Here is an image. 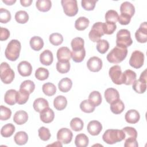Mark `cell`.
Wrapping results in <instances>:
<instances>
[{
    "mask_svg": "<svg viewBox=\"0 0 147 147\" xmlns=\"http://www.w3.org/2000/svg\"><path fill=\"white\" fill-rule=\"evenodd\" d=\"M125 109V105L123 102L118 99L110 103V110L115 114H121Z\"/></svg>",
    "mask_w": 147,
    "mask_h": 147,
    "instance_id": "25",
    "label": "cell"
},
{
    "mask_svg": "<svg viewBox=\"0 0 147 147\" xmlns=\"http://www.w3.org/2000/svg\"><path fill=\"white\" fill-rule=\"evenodd\" d=\"M109 48V43L106 40H100L97 42L96 49L97 51L102 53H105Z\"/></svg>",
    "mask_w": 147,
    "mask_h": 147,
    "instance_id": "47",
    "label": "cell"
},
{
    "mask_svg": "<svg viewBox=\"0 0 147 147\" xmlns=\"http://www.w3.org/2000/svg\"><path fill=\"white\" fill-rule=\"evenodd\" d=\"M15 126L12 123H7L5 125L1 130V134L4 137H9L13 135L15 131Z\"/></svg>",
    "mask_w": 147,
    "mask_h": 147,
    "instance_id": "34",
    "label": "cell"
},
{
    "mask_svg": "<svg viewBox=\"0 0 147 147\" xmlns=\"http://www.w3.org/2000/svg\"><path fill=\"white\" fill-rule=\"evenodd\" d=\"M17 69L20 75L26 77L31 75L32 72V67L28 61H22L18 64Z\"/></svg>",
    "mask_w": 147,
    "mask_h": 147,
    "instance_id": "13",
    "label": "cell"
},
{
    "mask_svg": "<svg viewBox=\"0 0 147 147\" xmlns=\"http://www.w3.org/2000/svg\"><path fill=\"white\" fill-rule=\"evenodd\" d=\"M131 17H130L129 16L125 14H122L121 13L120 14V16L118 17V21L119 22V23L121 25H127L130 23V20H131Z\"/></svg>",
    "mask_w": 147,
    "mask_h": 147,
    "instance_id": "55",
    "label": "cell"
},
{
    "mask_svg": "<svg viewBox=\"0 0 147 147\" xmlns=\"http://www.w3.org/2000/svg\"><path fill=\"white\" fill-rule=\"evenodd\" d=\"M58 61H69L71 57V52L67 47H62L57 51Z\"/></svg>",
    "mask_w": 147,
    "mask_h": 147,
    "instance_id": "14",
    "label": "cell"
},
{
    "mask_svg": "<svg viewBox=\"0 0 147 147\" xmlns=\"http://www.w3.org/2000/svg\"><path fill=\"white\" fill-rule=\"evenodd\" d=\"M38 136L40 137V138L44 141H48V140H49V138H51V133L49 131V130L44 126L41 127L38 130Z\"/></svg>",
    "mask_w": 147,
    "mask_h": 147,
    "instance_id": "50",
    "label": "cell"
},
{
    "mask_svg": "<svg viewBox=\"0 0 147 147\" xmlns=\"http://www.w3.org/2000/svg\"><path fill=\"white\" fill-rule=\"evenodd\" d=\"M11 20L10 12L6 9H0V22L3 24L8 22Z\"/></svg>",
    "mask_w": 147,
    "mask_h": 147,
    "instance_id": "51",
    "label": "cell"
},
{
    "mask_svg": "<svg viewBox=\"0 0 147 147\" xmlns=\"http://www.w3.org/2000/svg\"><path fill=\"white\" fill-rule=\"evenodd\" d=\"M10 36V32L9 30L2 27L0 28V40L5 41Z\"/></svg>",
    "mask_w": 147,
    "mask_h": 147,
    "instance_id": "57",
    "label": "cell"
},
{
    "mask_svg": "<svg viewBox=\"0 0 147 147\" xmlns=\"http://www.w3.org/2000/svg\"><path fill=\"white\" fill-rule=\"evenodd\" d=\"M53 60V56L52 52L46 49L40 55V63L44 65H51Z\"/></svg>",
    "mask_w": 147,
    "mask_h": 147,
    "instance_id": "19",
    "label": "cell"
},
{
    "mask_svg": "<svg viewBox=\"0 0 147 147\" xmlns=\"http://www.w3.org/2000/svg\"><path fill=\"white\" fill-rule=\"evenodd\" d=\"M20 3L22 6L24 7L29 6L32 3V0H21Z\"/></svg>",
    "mask_w": 147,
    "mask_h": 147,
    "instance_id": "58",
    "label": "cell"
},
{
    "mask_svg": "<svg viewBox=\"0 0 147 147\" xmlns=\"http://www.w3.org/2000/svg\"><path fill=\"white\" fill-rule=\"evenodd\" d=\"M49 40L52 45L57 46L62 44L63 41V37L61 34L59 33H54L49 36Z\"/></svg>",
    "mask_w": 147,
    "mask_h": 147,
    "instance_id": "45",
    "label": "cell"
},
{
    "mask_svg": "<svg viewBox=\"0 0 147 147\" xmlns=\"http://www.w3.org/2000/svg\"><path fill=\"white\" fill-rule=\"evenodd\" d=\"M109 74L114 83L117 85L123 84V74L120 66L115 65L111 67L109 69Z\"/></svg>",
    "mask_w": 147,
    "mask_h": 147,
    "instance_id": "8",
    "label": "cell"
},
{
    "mask_svg": "<svg viewBox=\"0 0 147 147\" xmlns=\"http://www.w3.org/2000/svg\"><path fill=\"white\" fill-rule=\"evenodd\" d=\"M88 100L95 107L98 106L102 102V96L100 93L97 91L91 92L88 96Z\"/></svg>",
    "mask_w": 147,
    "mask_h": 147,
    "instance_id": "38",
    "label": "cell"
},
{
    "mask_svg": "<svg viewBox=\"0 0 147 147\" xmlns=\"http://www.w3.org/2000/svg\"><path fill=\"white\" fill-rule=\"evenodd\" d=\"M21 49L20 42L17 40H11L7 45L5 51V55L8 60L16 61L19 57Z\"/></svg>",
    "mask_w": 147,
    "mask_h": 147,
    "instance_id": "3",
    "label": "cell"
},
{
    "mask_svg": "<svg viewBox=\"0 0 147 147\" xmlns=\"http://www.w3.org/2000/svg\"><path fill=\"white\" fill-rule=\"evenodd\" d=\"M87 131L92 136L98 135L102 130V125L100 122L93 120L91 121L87 125Z\"/></svg>",
    "mask_w": 147,
    "mask_h": 147,
    "instance_id": "15",
    "label": "cell"
},
{
    "mask_svg": "<svg viewBox=\"0 0 147 147\" xmlns=\"http://www.w3.org/2000/svg\"><path fill=\"white\" fill-rule=\"evenodd\" d=\"M105 34L103 29V22H97L95 23L89 32V38L92 42H98L100 40V37Z\"/></svg>",
    "mask_w": 147,
    "mask_h": 147,
    "instance_id": "7",
    "label": "cell"
},
{
    "mask_svg": "<svg viewBox=\"0 0 147 147\" xmlns=\"http://www.w3.org/2000/svg\"><path fill=\"white\" fill-rule=\"evenodd\" d=\"M14 140L15 142L19 145H25L28 140V136L27 133L23 131H20L17 132L14 137Z\"/></svg>",
    "mask_w": 147,
    "mask_h": 147,
    "instance_id": "33",
    "label": "cell"
},
{
    "mask_svg": "<svg viewBox=\"0 0 147 147\" xmlns=\"http://www.w3.org/2000/svg\"><path fill=\"white\" fill-rule=\"evenodd\" d=\"M30 46L34 51H38L44 46L43 40L39 36H33L30 40Z\"/></svg>",
    "mask_w": 147,
    "mask_h": 147,
    "instance_id": "27",
    "label": "cell"
},
{
    "mask_svg": "<svg viewBox=\"0 0 147 147\" xmlns=\"http://www.w3.org/2000/svg\"><path fill=\"white\" fill-rule=\"evenodd\" d=\"M96 2V0H82L81 4L84 10L91 11L94 9Z\"/></svg>",
    "mask_w": 147,
    "mask_h": 147,
    "instance_id": "53",
    "label": "cell"
},
{
    "mask_svg": "<svg viewBox=\"0 0 147 147\" xmlns=\"http://www.w3.org/2000/svg\"><path fill=\"white\" fill-rule=\"evenodd\" d=\"M40 118L41 121L45 123H49L52 122L55 118L53 111L48 107L44 109L40 113Z\"/></svg>",
    "mask_w": 147,
    "mask_h": 147,
    "instance_id": "16",
    "label": "cell"
},
{
    "mask_svg": "<svg viewBox=\"0 0 147 147\" xmlns=\"http://www.w3.org/2000/svg\"><path fill=\"white\" fill-rule=\"evenodd\" d=\"M64 13L69 16L73 17L78 12L77 1L76 0H62L61 1Z\"/></svg>",
    "mask_w": 147,
    "mask_h": 147,
    "instance_id": "6",
    "label": "cell"
},
{
    "mask_svg": "<svg viewBox=\"0 0 147 147\" xmlns=\"http://www.w3.org/2000/svg\"><path fill=\"white\" fill-rule=\"evenodd\" d=\"M144 62V55L142 52L136 50L131 53L129 60V64L130 66L134 68H140L143 65Z\"/></svg>",
    "mask_w": 147,
    "mask_h": 147,
    "instance_id": "9",
    "label": "cell"
},
{
    "mask_svg": "<svg viewBox=\"0 0 147 147\" xmlns=\"http://www.w3.org/2000/svg\"><path fill=\"white\" fill-rule=\"evenodd\" d=\"M72 86V80L68 78H63L58 83V87L60 91L63 92H67L69 91Z\"/></svg>",
    "mask_w": 147,
    "mask_h": 147,
    "instance_id": "28",
    "label": "cell"
},
{
    "mask_svg": "<svg viewBox=\"0 0 147 147\" xmlns=\"http://www.w3.org/2000/svg\"><path fill=\"white\" fill-rule=\"evenodd\" d=\"M117 29V25L115 23L103 22V29L105 34H111Z\"/></svg>",
    "mask_w": 147,
    "mask_h": 147,
    "instance_id": "49",
    "label": "cell"
},
{
    "mask_svg": "<svg viewBox=\"0 0 147 147\" xmlns=\"http://www.w3.org/2000/svg\"><path fill=\"white\" fill-rule=\"evenodd\" d=\"M70 69L69 61H58L56 63V69L60 74L67 73Z\"/></svg>",
    "mask_w": 147,
    "mask_h": 147,
    "instance_id": "46",
    "label": "cell"
},
{
    "mask_svg": "<svg viewBox=\"0 0 147 147\" xmlns=\"http://www.w3.org/2000/svg\"><path fill=\"white\" fill-rule=\"evenodd\" d=\"M137 41L140 43H145L147 41V25L146 22L142 23L138 29L135 33Z\"/></svg>",
    "mask_w": 147,
    "mask_h": 147,
    "instance_id": "12",
    "label": "cell"
},
{
    "mask_svg": "<svg viewBox=\"0 0 147 147\" xmlns=\"http://www.w3.org/2000/svg\"><path fill=\"white\" fill-rule=\"evenodd\" d=\"M127 54V48L116 46L107 54L106 57L109 62L113 64H118L122 62L126 58Z\"/></svg>",
    "mask_w": 147,
    "mask_h": 147,
    "instance_id": "2",
    "label": "cell"
},
{
    "mask_svg": "<svg viewBox=\"0 0 147 147\" xmlns=\"http://www.w3.org/2000/svg\"><path fill=\"white\" fill-rule=\"evenodd\" d=\"M140 118V113L136 110H130L127 111L125 115L126 121L129 123L134 124L138 122Z\"/></svg>",
    "mask_w": 147,
    "mask_h": 147,
    "instance_id": "18",
    "label": "cell"
},
{
    "mask_svg": "<svg viewBox=\"0 0 147 147\" xmlns=\"http://www.w3.org/2000/svg\"><path fill=\"white\" fill-rule=\"evenodd\" d=\"M105 98L107 102L110 104L113 102L119 99V94L116 89L109 88L105 91Z\"/></svg>",
    "mask_w": 147,
    "mask_h": 147,
    "instance_id": "17",
    "label": "cell"
},
{
    "mask_svg": "<svg viewBox=\"0 0 147 147\" xmlns=\"http://www.w3.org/2000/svg\"><path fill=\"white\" fill-rule=\"evenodd\" d=\"M67 105V100L65 96L59 95L56 96L53 100V106L55 108L59 111L64 109Z\"/></svg>",
    "mask_w": 147,
    "mask_h": 147,
    "instance_id": "26",
    "label": "cell"
},
{
    "mask_svg": "<svg viewBox=\"0 0 147 147\" xmlns=\"http://www.w3.org/2000/svg\"><path fill=\"white\" fill-rule=\"evenodd\" d=\"M83 121L78 117L74 118L70 122V126L71 129L75 131H81L83 127Z\"/></svg>",
    "mask_w": 147,
    "mask_h": 147,
    "instance_id": "41",
    "label": "cell"
},
{
    "mask_svg": "<svg viewBox=\"0 0 147 147\" xmlns=\"http://www.w3.org/2000/svg\"><path fill=\"white\" fill-rule=\"evenodd\" d=\"M17 91L14 89H10L7 90L4 96L5 102L9 105H14L17 102Z\"/></svg>",
    "mask_w": 147,
    "mask_h": 147,
    "instance_id": "21",
    "label": "cell"
},
{
    "mask_svg": "<svg viewBox=\"0 0 147 147\" xmlns=\"http://www.w3.org/2000/svg\"><path fill=\"white\" fill-rule=\"evenodd\" d=\"M29 93L24 89L20 88V90L17 91V102L19 105H24L28 101L29 97Z\"/></svg>",
    "mask_w": 147,
    "mask_h": 147,
    "instance_id": "36",
    "label": "cell"
},
{
    "mask_svg": "<svg viewBox=\"0 0 147 147\" xmlns=\"http://www.w3.org/2000/svg\"><path fill=\"white\" fill-rule=\"evenodd\" d=\"M80 108L84 113H91L95 110V106L88 99H86L80 103Z\"/></svg>",
    "mask_w": 147,
    "mask_h": 147,
    "instance_id": "39",
    "label": "cell"
},
{
    "mask_svg": "<svg viewBox=\"0 0 147 147\" xmlns=\"http://www.w3.org/2000/svg\"><path fill=\"white\" fill-rule=\"evenodd\" d=\"M116 44L117 46L127 48L130 46L133 43V40L131 38L130 32L125 29L119 30L117 33Z\"/></svg>",
    "mask_w": 147,
    "mask_h": 147,
    "instance_id": "4",
    "label": "cell"
},
{
    "mask_svg": "<svg viewBox=\"0 0 147 147\" xmlns=\"http://www.w3.org/2000/svg\"><path fill=\"white\" fill-rule=\"evenodd\" d=\"M122 130L125 134V138H130V137L136 138L137 137V130L134 127L126 126L123 127L122 129Z\"/></svg>",
    "mask_w": 147,
    "mask_h": 147,
    "instance_id": "54",
    "label": "cell"
},
{
    "mask_svg": "<svg viewBox=\"0 0 147 147\" xmlns=\"http://www.w3.org/2000/svg\"><path fill=\"white\" fill-rule=\"evenodd\" d=\"M118 13L114 10H109L105 14V20L106 22L116 23L118 19Z\"/></svg>",
    "mask_w": 147,
    "mask_h": 147,
    "instance_id": "42",
    "label": "cell"
},
{
    "mask_svg": "<svg viewBox=\"0 0 147 147\" xmlns=\"http://www.w3.org/2000/svg\"><path fill=\"white\" fill-rule=\"evenodd\" d=\"M1 80L5 84H10L14 80L15 74L10 65L6 62H3L0 67Z\"/></svg>",
    "mask_w": 147,
    "mask_h": 147,
    "instance_id": "5",
    "label": "cell"
},
{
    "mask_svg": "<svg viewBox=\"0 0 147 147\" xmlns=\"http://www.w3.org/2000/svg\"><path fill=\"white\" fill-rule=\"evenodd\" d=\"M42 90L44 94L47 96H51L55 94L56 92V87L52 83L47 82L42 85Z\"/></svg>",
    "mask_w": 147,
    "mask_h": 147,
    "instance_id": "37",
    "label": "cell"
},
{
    "mask_svg": "<svg viewBox=\"0 0 147 147\" xmlns=\"http://www.w3.org/2000/svg\"><path fill=\"white\" fill-rule=\"evenodd\" d=\"M103 140L108 144H114L125 138V134L122 130L108 129L102 136Z\"/></svg>",
    "mask_w": 147,
    "mask_h": 147,
    "instance_id": "1",
    "label": "cell"
},
{
    "mask_svg": "<svg viewBox=\"0 0 147 147\" xmlns=\"http://www.w3.org/2000/svg\"><path fill=\"white\" fill-rule=\"evenodd\" d=\"M49 74V73L47 69L40 67L37 68L35 72V77L39 80H44L48 79Z\"/></svg>",
    "mask_w": 147,
    "mask_h": 147,
    "instance_id": "44",
    "label": "cell"
},
{
    "mask_svg": "<svg viewBox=\"0 0 147 147\" xmlns=\"http://www.w3.org/2000/svg\"><path fill=\"white\" fill-rule=\"evenodd\" d=\"M2 2L5 3H6L7 5H12L13 3H14L16 1V0H2Z\"/></svg>",
    "mask_w": 147,
    "mask_h": 147,
    "instance_id": "59",
    "label": "cell"
},
{
    "mask_svg": "<svg viewBox=\"0 0 147 147\" xmlns=\"http://www.w3.org/2000/svg\"><path fill=\"white\" fill-rule=\"evenodd\" d=\"M20 88L24 89L27 91L29 94H32L35 88V84L33 82L30 80H26L24 81L20 85Z\"/></svg>",
    "mask_w": 147,
    "mask_h": 147,
    "instance_id": "48",
    "label": "cell"
},
{
    "mask_svg": "<svg viewBox=\"0 0 147 147\" xmlns=\"http://www.w3.org/2000/svg\"><path fill=\"white\" fill-rule=\"evenodd\" d=\"M138 146V144L136 138L133 137L126 138L124 144L125 147H137Z\"/></svg>",
    "mask_w": 147,
    "mask_h": 147,
    "instance_id": "56",
    "label": "cell"
},
{
    "mask_svg": "<svg viewBox=\"0 0 147 147\" xmlns=\"http://www.w3.org/2000/svg\"><path fill=\"white\" fill-rule=\"evenodd\" d=\"M90 21L88 18L85 17H80L75 22V28L78 30H84L89 25Z\"/></svg>",
    "mask_w": 147,
    "mask_h": 147,
    "instance_id": "30",
    "label": "cell"
},
{
    "mask_svg": "<svg viewBox=\"0 0 147 147\" xmlns=\"http://www.w3.org/2000/svg\"><path fill=\"white\" fill-rule=\"evenodd\" d=\"M88 137L83 133L78 134L75 140V144L77 147H86L88 145Z\"/></svg>",
    "mask_w": 147,
    "mask_h": 147,
    "instance_id": "32",
    "label": "cell"
},
{
    "mask_svg": "<svg viewBox=\"0 0 147 147\" xmlns=\"http://www.w3.org/2000/svg\"><path fill=\"white\" fill-rule=\"evenodd\" d=\"M86 56V50L84 48L80 50L72 51L71 52V57L74 61L76 63L82 62Z\"/></svg>",
    "mask_w": 147,
    "mask_h": 147,
    "instance_id": "35",
    "label": "cell"
},
{
    "mask_svg": "<svg viewBox=\"0 0 147 147\" xmlns=\"http://www.w3.org/2000/svg\"><path fill=\"white\" fill-rule=\"evenodd\" d=\"M133 84V89L138 94L144 93L146 89V81L141 79L136 80Z\"/></svg>",
    "mask_w": 147,
    "mask_h": 147,
    "instance_id": "29",
    "label": "cell"
},
{
    "mask_svg": "<svg viewBox=\"0 0 147 147\" xmlns=\"http://www.w3.org/2000/svg\"><path fill=\"white\" fill-rule=\"evenodd\" d=\"M73 137L72 132L68 128H61L57 133V139L61 143L67 144L71 142Z\"/></svg>",
    "mask_w": 147,
    "mask_h": 147,
    "instance_id": "10",
    "label": "cell"
},
{
    "mask_svg": "<svg viewBox=\"0 0 147 147\" xmlns=\"http://www.w3.org/2000/svg\"><path fill=\"white\" fill-rule=\"evenodd\" d=\"M121 13L125 14L130 17L133 16L135 13V7L130 2L126 1L123 2L120 6Z\"/></svg>",
    "mask_w": 147,
    "mask_h": 147,
    "instance_id": "23",
    "label": "cell"
},
{
    "mask_svg": "<svg viewBox=\"0 0 147 147\" xmlns=\"http://www.w3.org/2000/svg\"><path fill=\"white\" fill-rule=\"evenodd\" d=\"M84 41L81 37H75L71 41V47L72 51L80 50L84 48Z\"/></svg>",
    "mask_w": 147,
    "mask_h": 147,
    "instance_id": "43",
    "label": "cell"
},
{
    "mask_svg": "<svg viewBox=\"0 0 147 147\" xmlns=\"http://www.w3.org/2000/svg\"><path fill=\"white\" fill-rule=\"evenodd\" d=\"M87 66L90 71L94 72H98L102 68V61L98 57L93 56L88 60Z\"/></svg>",
    "mask_w": 147,
    "mask_h": 147,
    "instance_id": "11",
    "label": "cell"
},
{
    "mask_svg": "<svg viewBox=\"0 0 147 147\" xmlns=\"http://www.w3.org/2000/svg\"><path fill=\"white\" fill-rule=\"evenodd\" d=\"M123 84L131 85L136 80L137 75L136 72L131 69H127L123 73Z\"/></svg>",
    "mask_w": 147,
    "mask_h": 147,
    "instance_id": "20",
    "label": "cell"
},
{
    "mask_svg": "<svg viewBox=\"0 0 147 147\" xmlns=\"http://www.w3.org/2000/svg\"><path fill=\"white\" fill-rule=\"evenodd\" d=\"M33 107L36 111L40 113L44 109L49 107V103L45 99L39 98L35 99L33 104Z\"/></svg>",
    "mask_w": 147,
    "mask_h": 147,
    "instance_id": "24",
    "label": "cell"
},
{
    "mask_svg": "<svg viewBox=\"0 0 147 147\" xmlns=\"http://www.w3.org/2000/svg\"><path fill=\"white\" fill-rule=\"evenodd\" d=\"M11 115V111L8 107L3 105L1 106L0 110V119L2 121H6L9 119Z\"/></svg>",
    "mask_w": 147,
    "mask_h": 147,
    "instance_id": "52",
    "label": "cell"
},
{
    "mask_svg": "<svg viewBox=\"0 0 147 147\" xmlns=\"http://www.w3.org/2000/svg\"><path fill=\"white\" fill-rule=\"evenodd\" d=\"M16 21L19 24H25L29 20V15L24 10H20L16 12L14 16Z\"/></svg>",
    "mask_w": 147,
    "mask_h": 147,
    "instance_id": "40",
    "label": "cell"
},
{
    "mask_svg": "<svg viewBox=\"0 0 147 147\" xmlns=\"http://www.w3.org/2000/svg\"><path fill=\"white\" fill-rule=\"evenodd\" d=\"M28 119V113L24 110L17 111L14 115L13 121L17 125H23L27 122Z\"/></svg>",
    "mask_w": 147,
    "mask_h": 147,
    "instance_id": "22",
    "label": "cell"
},
{
    "mask_svg": "<svg viewBox=\"0 0 147 147\" xmlns=\"http://www.w3.org/2000/svg\"><path fill=\"white\" fill-rule=\"evenodd\" d=\"M36 6L39 11L47 12L51 9L52 2L50 0H38L36 1Z\"/></svg>",
    "mask_w": 147,
    "mask_h": 147,
    "instance_id": "31",
    "label": "cell"
}]
</instances>
